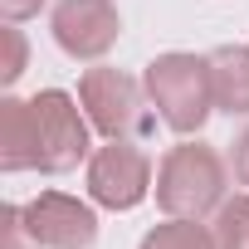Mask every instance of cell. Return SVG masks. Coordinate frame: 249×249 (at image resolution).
Listing matches in <instances>:
<instances>
[{"mask_svg":"<svg viewBox=\"0 0 249 249\" xmlns=\"http://www.w3.org/2000/svg\"><path fill=\"white\" fill-rule=\"evenodd\" d=\"M147 103L176 137H196L215 112V83H210V54H157L142 73Z\"/></svg>","mask_w":249,"mask_h":249,"instance_id":"cell-1","label":"cell"},{"mask_svg":"<svg viewBox=\"0 0 249 249\" xmlns=\"http://www.w3.org/2000/svg\"><path fill=\"white\" fill-rule=\"evenodd\" d=\"M225 186H230V166L205 142H181L157 166V205L181 220H200V215L220 210Z\"/></svg>","mask_w":249,"mask_h":249,"instance_id":"cell-2","label":"cell"},{"mask_svg":"<svg viewBox=\"0 0 249 249\" xmlns=\"http://www.w3.org/2000/svg\"><path fill=\"white\" fill-rule=\"evenodd\" d=\"M78 103L93 122V132H103L107 142H142L152 132V112L142 103V83L127 78L122 69H83L78 78Z\"/></svg>","mask_w":249,"mask_h":249,"instance_id":"cell-3","label":"cell"},{"mask_svg":"<svg viewBox=\"0 0 249 249\" xmlns=\"http://www.w3.org/2000/svg\"><path fill=\"white\" fill-rule=\"evenodd\" d=\"M30 103H35V117H39V147H44L39 171L44 176H64V171H73L78 161L93 157V137H88L93 122H88V112H83V103L73 93L44 88Z\"/></svg>","mask_w":249,"mask_h":249,"instance_id":"cell-4","label":"cell"},{"mask_svg":"<svg viewBox=\"0 0 249 249\" xmlns=\"http://www.w3.org/2000/svg\"><path fill=\"white\" fill-rule=\"evenodd\" d=\"M88 196L103 210H137L152 196V157L142 142H107L88 157Z\"/></svg>","mask_w":249,"mask_h":249,"instance_id":"cell-5","label":"cell"},{"mask_svg":"<svg viewBox=\"0 0 249 249\" xmlns=\"http://www.w3.org/2000/svg\"><path fill=\"white\" fill-rule=\"evenodd\" d=\"M49 30H54V44L69 54V59H103L117 35H122V15L112 0H59L54 15H49Z\"/></svg>","mask_w":249,"mask_h":249,"instance_id":"cell-6","label":"cell"},{"mask_svg":"<svg viewBox=\"0 0 249 249\" xmlns=\"http://www.w3.org/2000/svg\"><path fill=\"white\" fill-rule=\"evenodd\" d=\"M25 225L39 239V249H93V239H98L93 205L78 196H64V191H39L25 205Z\"/></svg>","mask_w":249,"mask_h":249,"instance_id":"cell-7","label":"cell"},{"mask_svg":"<svg viewBox=\"0 0 249 249\" xmlns=\"http://www.w3.org/2000/svg\"><path fill=\"white\" fill-rule=\"evenodd\" d=\"M39 117L35 103L5 93L0 98V171H39Z\"/></svg>","mask_w":249,"mask_h":249,"instance_id":"cell-8","label":"cell"},{"mask_svg":"<svg viewBox=\"0 0 249 249\" xmlns=\"http://www.w3.org/2000/svg\"><path fill=\"white\" fill-rule=\"evenodd\" d=\"M210 83H215V107L230 117L249 112V44H220L210 54Z\"/></svg>","mask_w":249,"mask_h":249,"instance_id":"cell-9","label":"cell"},{"mask_svg":"<svg viewBox=\"0 0 249 249\" xmlns=\"http://www.w3.org/2000/svg\"><path fill=\"white\" fill-rule=\"evenodd\" d=\"M142 249H220V244H215V230H205L200 220L166 215V225H152L142 234Z\"/></svg>","mask_w":249,"mask_h":249,"instance_id":"cell-10","label":"cell"},{"mask_svg":"<svg viewBox=\"0 0 249 249\" xmlns=\"http://www.w3.org/2000/svg\"><path fill=\"white\" fill-rule=\"evenodd\" d=\"M215 244L220 249H249V196H234L215 210Z\"/></svg>","mask_w":249,"mask_h":249,"instance_id":"cell-11","label":"cell"},{"mask_svg":"<svg viewBox=\"0 0 249 249\" xmlns=\"http://www.w3.org/2000/svg\"><path fill=\"white\" fill-rule=\"evenodd\" d=\"M0 225H5V249H39V239L25 225V205H5L0 210Z\"/></svg>","mask_w":249,"mask_h":249,"instance_id":"cell-12","label":"cell"},{"mask_svg":"<svg viewBox=\"0 0 249 249\" xmlns=\"http://www.w3.org/2000/svg\"><path fill=\"white\" fill-rule=\"evenodd\" d=\"M5 44H10V59H5V69H0V78H5V83H15V78L25 73V54H30V49H25V35H20L15 25L5 30Z\"/></svg>","mask_w":249,"mask_h":249,"instance_id":"cell-13","label":"cell"},{"mask_svg":"<svg viewBox=\"0 0 249 249\" xmlns=\"http://www.w3.org/2000/svg\"><path fill=\"white\" fill-rule=\"evenodd\" d=\"M44 10V0H0V20L5 25H25Z\"/></svg>","mask_w":249,"mask_h":249,"instance_id":"cell-14","label":"cell"},{"mask_svg":"<svg viewBox=\"0 0 249 249\" xmlns=\"http://www.w3.org/2000/svg\"><path fill=\"white\" fill-rule=\"evenodd\" d=\"M230 171H234V181L239 186H249V127L234 137V147H230Z\"/></svg>","mask_w":249,"mask_h":249,"instance_id":"cell-15","label":"cell"}]
</instances>
